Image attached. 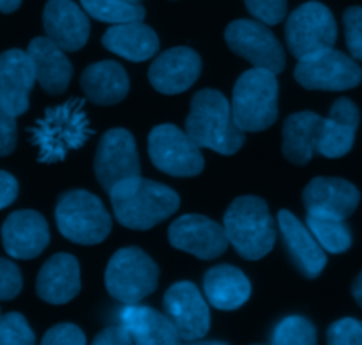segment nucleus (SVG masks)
I'll return each instance as SVG.
<instances>
[{"label": "nucleus", "instance_id": "f257e3e1", "mask_svg": "<svg viewBox=\"0 0 362 345\" xmlns=\"http://www.w3.org/2000/svg\"><path fill=\"white\" fill-rule=\"evenodd\" d=\"M108 195L117 222L131 230L152 229L180 205L177 191L140 176L115 184Z\"/></svg>", "mask_w": 362, "mask_h": 345}, {"label": "nucleus", "instance_id": "f03ea898", "mask_svg": "<svg viewBox=\"0 0 362 345\" xmlns=\"http://www.w3.org/2000/svg\"><path fill=\"white\" fill-rule=\"evenodd\" d=\"M90 135V120L83 108V99L78 98L48 108L30 128V140L37 149L41 163L62 162L69 152L83 147Z\"/></svg>", "mask_w": 362, "mask_h": 345}, {"label": "nucleus", "instance_id": "7ed1b4c3", "mask_svg": "<svg viewBox=\"0 0 362 345\" xmlns=\"http://www.w3.org/2000/svg\"><path fill=\"white\" fill-rule=\"evenodd\" d=\"M186 133L198 147L232 156L246 142V133L233 123L230 101L214 89L198 91L191 99Z\"/></svg>", "mask_w": 362, "mask_h": 345}, {"label": "nucleus", "instance_id": "20e7f679", "mask_svg": "<svg viewBox=\"0 0 362 345\" xmlns=\"http://www.w3.org/2000/svg\"><path fill=\"white\" fill-rule=\"evenodd\" d=\"M226 239L246 261L265 257L276 244V223L269 205L258 197H239L223 220Z\"/></svg>", "mask_w": 362, "mask_h": 345}, {"label": "nucleus", "instance_id": "39448f33", "mask_svg": "<svg viewBox=\"0 0 362 345\" xmlns=\"http://www.w3.org/2000/svg\"><path fill=\"white\" fill-rule=\"evenodd\" d=\"M278 78L271 71L251 67L240 74L230 101L237 128L244 133L271 128L278 119Z\"/></svg>", "mask_w": 362, "mask_h": 345}, {"label": "nucleus", "instance_id": "423d86ee", "mask_svg": "<svg viewBox=\"0 0 362 345\" xmlns=\"http://www.w3.org/2000/svg\"><path fill=\"white\" fill-rule=\"evenodd\" d=\"M55 222L60 234L71 243L92 247L112 232V216L94 193L85 190L67 191L55 208Z\"/></svg>", "mask_w": 362, "mask_h": 345}, {"label": "nucleus", "instance_id": "0eeeda50", "mask_svg": "<svg viewBox=\"0 0 362 345\" xmlns=\"http://www.w3.org/2000/svg\"><path fill=\"white\" fill-rule=\"evenodd\" d=\"M159 268L140 248L115 251L106 266L105 285L113 300L124 305H138L158 289Z\"/></svg>", "mask_w": 362, "mask_h": 345}, {"label": "nucleus", "instance_id": "6e6552de", "mask_svg": "<svg viewBox=\"0 0 362 345\" xmlns=\"http://www.w3.org/2000/svg\"><path fill=\"white\" fill-rule=\"evenodd\" d=\"M293 74L310 91H349L362 81V67L357 60L334 48L320 50L299 59Z\"/></svg>", "mask_w": 362, "mask_h": 345}, {"label": "nucleus", "instance_id": "1a4fd4ad", "mask_svg": "<svg viewBox=\"0 0 362 345\" xmlns=\"http://www.w3.org/2000/svg\"><path fill=\"white\" fill-rule=\"evenodd\" d=\"M286 46L296 59L334 48L338 25L331 9L322 2H306L297 7L286 20Z\"/></svg>", "mask_w": 362, "mask_h": 345}, {"label": "nucleus", "instance_id": "9d476101", "mask_svg": "<svg viewBox=\"0 0 362 345\" xmlns=\"http://www.w3.org/2000/svg\"><path fill=\"white\" fill-rule=\"evenodd\" d=\"M148 156L156 169L173 177H194L205 165L200 147L173 124H161L151 131Z\"/></svg>", "mask_w": 362, "mask_h": 345}, {"label": "nucleus", "instance_id": "9b49d317", "mask_svg": "<svg viewBox=\"0 0 362 345\" xmlns=\"http://www.w3.org/2000/svg\"><path fill=\"white\" fill-rule=\"evenodd\" d=\"M226 45L253 67L278 74L285 69V50L267 25L257 20H235L225 30Z\"/></svg>", "mask_w": 362, "mask_h": 345}, {"label": "nucleus", "instance_id": "f8f14e48", "mask_svg": "<svg viewBox=\"0 0 362 345\" xmlns=\"http://www.w3.org/2000/svg\"><path fill=\"white\" fill-rule=\"evenodd\" d=\"M94 174L106 191L122 181L140 176L136 142L129 131L115 128L103 135L95 151Z\"/></svg>", "mask_w": 362, "mask_h": 345}, {"label": "nucleus", "instance_id": "ddd939ff", "mask_svg": "<svg viewBox=\"0 0 362 345\" xmlns=\"http://www.w3.org/2000/svg\"><path fill=\"white\" fill-rule=\"evenodd\" d=\"M165 315L180 340L204 339L211 329V312H209L207 300L202 296L198 287L191 282H177L166 290Z\"/></svg>", "mask_w": 362, "mask_h": 345}, {"label": "nucleus", "instance_id": "4468645a", "mask_svg": "<svg viewBox=\"0 0 362 345\" xmlns=\"http://www.w3.org/2000/svg\"><path fill=\"white\" fill-rule=\"evenodd\" d=\"M168 239L173 248L194 255L202 261H212L228 250L225 229L214 220L202 215H184L168 229Z\"/></svg>", "mask_w": 362, "mask_h": 345}, {"label": "nucleus", "instance_id": "2eb2a0df", "mask_svg": "<svg viewBox=\"0 0 362 345\" xmlns=\"http://www.w3.org/2000/svg\"><path fill=\"white\" fill-rule=\"evenodd\" d=\"M46 38L64 52L83 48L90 34L87 13L73 0H48L42 11Z\"/></svg>", "mask_w": 362, "mask_h": 345}, {"label": "nucleus", "instance_id": "dca6fc26", "mask_svg": "<svg viewBox=\"0 0 362 345\" xmlns=\"http://www.w3.org/2000/svg\"><path fill=\"white\" fill-rule=\"evenodd\" d=\"M49 243V229L45 216L35 211H16L2 225V244L9 257L30 261L39 257Z\"/></svg>", "mask_w": 362, "mask_h": 345}, {"label": "nucleus", "instance_id": "f3484780", "mask_svg": "<svg viewBox=\"0 0 362 345\" xmlns=\"http://www.w3.org/2000/svg\"><path fill=\"white\" fill-rule=\"evenodd\" d=\"M202 73V59L187 46L166 50L148 67V80L161 94H180L187 91Z\"/></svg>", "mask_w": 362, "mask_h": 345}, {"label": "nucleus", "instance_id": "a211bd4d", "mask_svg": "<svg viewBox=\"0 0 362 345\" xmlns=\"http://www.w3.org/2000/svg\"><path fill=\"white\" fill-rule=\"evenodd\" d=\"M34 84V64L27 52L14 48L0 53V103L11 115L27 112Z\"/></svg>", "mask_w": 362, "mask_h": 345}, {"label": "nucleus", "instance_id": "6ab92c4d", "mask_svg": "<svg viewBox=\"0 0 362 345\" xmlns=\"http://www.w3.org/2000/svg\"><path fill=\"white\" fill-rule=\"evenodd\" d=\"M306 213L346 220L361 202V193L352 183L339 177H315L303 193Z\"/></svg>", "mask_w": 362, "mask_h": 345}, {"label": "nucleus", "instance_id": "aec40b11", "mask_svg": "<svg viewBox=\"0 0 362 345\" xmlns=\"http://www.w3.org/2000/svg\"><path fill=\"white\" fill-rule=\"evenodd\" d=\"M359 123L361 112L356 103L349 98H339L332 105L329 115L322 119L317 145L318 154L331 159L349 154L356 142Z\"/></svg>", "mask_w": 362, "mask_h": 345}, {"label": "nucleus", "instance_id": "412c9836", "mask_svg": "<svg viewBox=\"0 0 362 345\" xmlns=\"http://www.w3.org/2000/svg\"><path fill=\"white\" fill-rule=\"evenodd\" d=\"M279 230L296 268L306 278H317L327 266V255L317 243L313 234L297 216L283 209L278 215Z\"/></svg>", "mask_w": 362, "mask_h": 345}, {"label": "nucleus", "instance_id": "4be33fe9", "mask_svg": "<svg viewBox=\"0 0 362 345\" xmlns=\"http://www.w3.org/2000/svg\"><path fill=\"white\" fill-rule=\"evenodd\" d=\"M81 289L80 264L69 254H57L42 264L35 280V293L49 305H66Z\"/></svg>", "mask_w": 362, "mask_h": 345}, {"label": "nucleus", "instance_id": "5701e85b", "mask_svg": "<svg viewBox=\"0 0 362 345\" xmlns=\"http://www.w3.org/2000/svg\"><path fill=\"white\" fill-rule=\"evenodd\" d=\"M27 53L34 64L35 81H39L48 94H64L73 78V64L66 52L45 35L32 39Z\"/></svg>", "mask_w": 362, "mask_h": 345}, {"label": "nucleus", "instance_id": "b1692460", "mask_svg": "<svg viewBox=\"0 0 362 345\" xmlns=\"http://www.w3.org/2000/svg\"><path fill=\"white\" fill-rule=\"evenodd\" d=\"M120 324L127 329L133 345H182L168 317L151 307L127 305L120 312Z\"/></svg>", "mask_w": 362, "mask_h": 345}, {"label": "nucleus", "instance_id": "393cba45", "mask_svg": "<svg viewBox=\"0 0 362 345\" xmlns=\"http://www.w3.org/2000/svg\"><path fill=\"white\" fill-rule=\"evenodd\" d=\"M80 81L88 101L101 106L117 105L129 92V77L115 60L90 64L81 73Z\"/></svg>", "mask_w": 362, "mask_h": 345}, {"label": "nucleus", "instance_id": "a878e982", "mask_svg": "<svg viewBox=\"0 0 362 345\" xmlns=\"http://www.w3.org/2000/svg\"><path fill=\"white\" fill-rule=\"evenodd\" d=\"M205 300L218 310L232 312L251 296V283L240 269L230 264L214 266L204 276Z\"/></svg>", "mask_w": 362, "mask_h": 345}, {"label": "nucleus", "instance_id": "bb28decb", "mask_svg": "<svg viewBox=\"0 0 362 345\" xmlns=\"http://www.w3.org/2000/svg\"><path fill=\"white\" fill-rule=\"evenodd\" d=\"M103 46L131 62H145L159 50V39L148 25L141 21L112 25L103 35Z\"/></svg>", "mask_w": 362, "mask_h": 345}, {"label": "nucleus", "instance_id": "cd10ccee", "mask_svg": "<svg viewBox=\"0 0 362 345\" xmlns=\"http://www.w3.org/2000/svg\"><path fill=\"white\" fill-rule=\"evenodd\" d=\"M322 117L315 112H297L283 124V154L293 165H308L317 152Z\"/></svg>", "mask_w": 362, "mask_h": 345}, {"label": "nucleus", "instance_id": "c85d7f7f", "mask_svg": "<svg viewBox=\"0 0 362 345\" xmlns=\"http://www.w3.org/2000/svg\"><path fill=\"white\" fill-rule=\"evenodd\" d=\"M306 227L317 243L329 254H343L352 247V232L345 220L327 215L308 213Z\"/></svg>", "mask_w": 362, "mask_h": 345}, {"label": "nucleus", "instance_id": "c756f323", "mask_svg": "<svg viewBox=\"0 0 362 345\" xmlns=\"http://www.w3.org/2000/svg\"><path fill=\"white\" fill-rule=\"evenodd\" d=\"M80 4L87 16L105 23H133L144 21L145 18V9L140 4H129L124 0H80Z\"/></svg>", "mask_w": 362, "mask_h": 345}, {"label": "nucleus", "instance_id": "7c9ffc66", "mask_svg": "<svg viewBox=\"0 0 362 345\" xmlns=\"http://www.w3.org/2000/svg\"><path fill=\"white\" fill-rule=\"evenodd\" d=\"M271 345H317V329L310 319L290 315L276 326Z\"/></svg>", "mask_w": 362, "mask_h": 345}, {"label": "nucleus", "instance_id": "2f4dec72", "mask_svg": "<svg viewBox=\"0 0 362 345\" xmlns=\"http://www.w3.org/2000/svg\"><path fill=\"white\" fill-rule=\"evenodd\" d=\"M0 345H35V335L27 319L18 312L0 317Z\"/></svg>", "mask_w": 362, "mask_h": 345}, {"label": "nucleus", "instance_id": "473e14b6", "mask_svg": "<svg viewBox=\"0 0 362 345\" xmlns=\"http://www.w3.org/2000/svg\"><path fill=\"white\" fill-rule=\"evenodd\" d=\"M327 345H362V322L354 317L332 322L327 329Z\"/></svg>", "mask_w": 362, "mask_h": 345}, {"label": "nucleus", "instance_id": "72a5a7b5", "mask_svg": "<svg viewBox=\"0 0 362 345\" xmlns=\"http://www.w3.org/2000/svg\"><path fill=\"white\" fill-rule=\"evenodd\" d=\"M251 16L264 25H278L286 16V0H244Z\"/></svg>", "mask_w": 362, "mask_h": 345}, {"label": "nucleus", "instance_id": "f704fd0d", "mask_svg": "<svg viewBox=\"0 0 362 345\" xmlns=\"http://www.w3.org/2000/svg\"><path fill=\"white\" fill-rule=\"evenodd\" d=\"M345 39L354 60H362V7L352 6L343 14Z\"/></svg>", "mask_w": 362, "mask_h": 345}, {"label": "nucleus", "instance_id": "c9c22d12", "mask_svg": "<svg viewBox=\"0 0 362 345\" xmlns=\"http://www.w3.org/2000/svg\"><path fill=\"white\" fill-rule=\"evenodd\" d=\"M23 280L18 266L9 259L0 257V301L14 300L21 293Z\"/></svg>", "mask_w": 362, "mask_h": 345}, {"label": "nucleus", "instance_id": "e433bc0d", "mask_svg": "<svg viewBox=\"0 0 362 345\" xmlns=\"http://www.w3.org/2000/svg\"><path fill=\"white\" fill-rule=\"evenodd\" d=\"M41 345H87V340L85 333L76 324L62 322L45 333Z\"/></svg>", "mask_w": 362, "mask_h": 345}, {"label": "nucleus", "instance_id": "4c0bfd02", "mask_svg": "<svg viewBox=\"0 0 362 345\" xmlns=\"http://www.w3.org/2000/svg\"><path fill=\"white\" fill-rule=\"evenodd\" d=\"M16 117L0 103V156H9L16 147Z\"/></svg>", "mask_w": 362, "mask_h": 345}, {"label": "nucleus", "instance_id": "58836bf2", "mask_svg": "<svg viewBox=\"0 0 362 345\" xmlns=\"http://www.w3.org/2000/svg\"><path fill=\"white\" fill-rule=\"evenodd\" d=\"M90 345H133V340H131L127 329L120 324L103 329Z\"/></svg>", "mask_w": 362, "mask_h": 345}, {"label": "nucleus", "instance_id": "ea45409f", "mask_svg": "<svg viewBox=\"0 0 362 345\" xmlns=\"http://www.w3.org/2000/svg\"><path fill=\"white\" fill-rule=\"evenodd\" d=\"M18 197V181L11 174L0 170V211L13 204Z\"/></svg>", "mask_w": 362, "mask_h": 345}, {"label": "nucleus", "instance_id": "a19ab883", "mask_svg": "<svg viewBox=\"0 0 362 345\" xmlns=\"http://www.w3.org/2000/svg\"><path fill=\"white\" fill-rule=\"evenodd\" d=\"M352 294H354V300L357 301V305L362 308V271L359 273V276L356 278L352 285Z\"/></svg>", "mask_w": 362, "mask_h": 345}, {"label": "nucleus", "instance_id": "79ce46f5", "mask_svg": "<svg viewBox=\"0 0 362 345\" xmlns=\"http://www.w3.org/2000/svg\"><path fill=\"white\" fill-rule=\"evenodd\" d=\"M21 6V0H0V13H14Z\"/></svg>", "mask_w": 362, "mask_h": 345}, {"label": "nucleus", "instance_id": "37998d69", "mask_svg": "<svg viewBox=\"0 0 362 345\" xmlns=\"http://www.w3.org/2000/svg\"><path fill=\"white\" fill-rule=\"evenodd\" d=\"M182 345H230V344L218 342V340H202V339H198V340H191V342H186Z\"/></svg>", "mask_w": 362, "mask_h": 345}, {"label": "nucleus", "instance_id": "c03bdc74", "mask_svg": "<svg viewBox=\"0 0 362 345\" xmlns=\"http://www.w3.org/2000/svg\"><path fill=\"white\" fill-rule=\"evenodd\" d=\"M124 2H129V4H140L141 0H124Z\"/></svg>", "mask_w": 362, "mask_h": 345}, {"label": "nucleus", "instance_id": "a18cd8bd", "mask_svg": "<svg viewBox=\"0 0 362 345\" xmlns=\"http://www.w3.org/2000/svg\"><path fill=\"white\" fill-rule=\"evenodd\" d=\"M0 317H2V314H0Z\"/></svg>", "mask_w": 362, "mask_h": 345}]
</instances>
